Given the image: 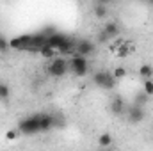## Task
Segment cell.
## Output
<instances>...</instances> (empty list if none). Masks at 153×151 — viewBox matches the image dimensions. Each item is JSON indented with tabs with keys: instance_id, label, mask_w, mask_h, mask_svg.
<instances>
[{
	"instance_id": "cell-27",
	"label": "cell",
	"mask_w": 153,
	"mask_h": 151,
	"mask_svg": "<svg viewBox=\"0 0 153 151\" xmlns=\"http://www.w3.org/2000/svg\"><path fill=\"white\" fill-rule=\"evenodd\" d=\"M41 32H43V34H45V36L48 38L50 34H53V32H55V27H52V25H48V27H45V29H43Z\"/></svg>"
},
{
	"instance_id": "cell-28",
	"label": "cell",
	"mask_w": 153,
	"mask_h": 151,
	"mask_svg": "<svg viewBox=\"0 0 153 151\" xmlns=\"http://www.w3.org/2000/svg\"><path fill=\"white\" fill-rule=\"evenodd\" d=\"M146 5H150V7H153V0H146Z\"/></svg>"
},
{
	"instance_id": "cell-21",
	"label": "cell",
	"mask_w": 153,
	"mask_h": 151,
	"mask_svg": "<svg viewBox=\"0 0 153 151\" xmlns=\"http://www.w3.org/2000/svg\"><path fill=\"white\" fill-rule=\"evenodd\" d=\"M53 121H55V128H64V126H66V117L61 112L53 114Z\"/></svg>"
},
{
	"instance_id": "cell-19",
	"label": "cell",
	"mask_w": 153,
	"mask_h": 151,
	"mask_svg": "<svg viewBox=\"0 0 153 151\" xmlns=\"http://www.w3.org/2000/svg\"><path fill=\"white\" fill-rule=\"evenodd\" d=\"M112 135L111 133H102L100 137H98V144H100V148H111L112 146Z\"/></svg>"
},
{
	"instance_id": "cell-18",
	"label": "cell",
	"mask_w": 153,
	"mask_h": 151,
	"mask_svg": "<svg viewBox=\"0 0 153 151\" xmlns=\"http://www.w3.org/2000/svg\"><path fill=\"white\" fill-rule=\"evenodd\" d=\"M139 76H141L143 80L153 78V66L152 64H143V66H139Z\"/></svg>"
},
{
	"instance_id": "cell-1",
	"label": "cell",
	"mask_w": 153,
	"mask_h": 151,
	"mask_svg": "<svg viewBox=\"0 0 153 151\" xmlns=\"http://www.w3.org/2000/svg\"><path fill=\"white\" fill-rule=\"evenodd\" d=\"M70 71V61H66L62 55L61 57H53L50 61V64L45 68V73L48 76H53V78H61Z\"/></svg>"
},
{
	"instance_id": "cell-3",
	"label": "cell",
	"mask_w": 153,
	"mask_h": 151,
	"mask_svg": "<svg viewBox=\"0 0 153 151\" xmlns=\"http://www.w3.org/2000/svg\"><path fill=\"white\" fill-rule=\"evenodd\" d=\"M91 80L94 85H98L100 89H105V91H112L116 87V82H117L112 75V71H107V70H100V71L93 73Z\"/></svg>"
},
{
	"instance_id": "cell-22",
	"label": "cell",
	"mask_w": 153,
	"mask_h": 151,
	"mask_svg": "<svg viewBox=\"0 0 153 151\" xmlns=\"http://www.w3.org/2000/svg\"><path fill=\"white\" fill-rule=\"evenodd\" d=\"M112 75H114L116 80H123V78L126 76V70H125L123 66H117V68L112 70Z\"/></svg>"
},
{
	"instance_id": "cell-7",
	"label": "cell",
	"mask_w": 153,
	"mask_h": 151,
	"mask_svg": "<svg viewBox=\"0 0 153 151\" xmlns=\"http://www.w3.org/2000/svg\"><path fill=\"white\" fill-rule=\"evenodd\" d=\"M30 38H32V34H22V36L11 38L9 39L11 50H16V52H27V48H29V44H30Z\"/></svg>"
},
{
	"instance_id": "cell-12",
	"label": "cell",
	"mask_w": 153,
	"mask_h": 151,
	"mask_svg": "<svg viewBox=\"0 0 153 151\" xmlns=\"http://www.w3.org/2000/svg\"><path fill=\"white\" fill-rule=\"evenodd\" d=\"M75 44H76V39H73V38H68L61 46H59V53L62 55V57H66V55H73L75 53Z\"/></svg>"
},
{
	"instance_id": "cell-15",
	"label": "cell",
	"mask_w": 153,
	"mask_h": 151,
	"mask_svg": "<svg viewBox=\"0 0 153 151\" xmlns=\"http://www.w3.org/2000/svg\"><path fill=\"white\" fill-rule=\"evenodd\" d=\"M57 53H59V52H57L55 48H52L48 43H45V44L41 46V50H39V55H41L43 59H48V61H52V59H53Z\"/></svg>"
},
{
	"instance_id": "cell-6",
	"label": "cell",
	"mask_w": 153,
	"mask_h": 151,
	"mask_svg": "<svg viewBox=\"0 0 153 151\" xmlns=\"http://www.w3.org/2000/svg\"><path fill=\"white\" fill-rule=\"evenodd\" d=\"M96 52V43H93L91 39H76L75 44V53H80V55H93Z\"/></svg>"
},
{
	"instance_id": "cell-2",
	"label": "cell",
	"mask_w": 153,
	"mask_h": 151,
	"mask_svg": "<svg viewBox=\"0 0 153 151\" xmlns=\"http://www.w3.org/2000/svg\"><path fill=\"white\" fill-rule=\"evenodd\" d=\"M18 132L20 135H36L41 132V124H39V114L27 115L23 119L18 121Z\"/></svg>"
},
{
	"instance_id": "cell-11",
	"label": "cell",
	"mask_w": 153,
	"mask_h": 151,
	"mask_svg": "<svg viewBox=\"0 0 153 151\" xmlns=\"http://www.w3.org/2000/svg\"><path fill=\"white\" fill-rule=\"evenodd\" d=\"M39 124H41V132H50L55 128V121H53V114H39Z\"/></svg>"
},
{
	"instance_id": "cell-17",
	"label": "cell",
	"mask_w": 153,
	"mask_h": 151,
	"mask_svg": "<svg viewBox=\"0 0 153 151\" xmlns=\"http://www.w3.org/2000/svg\"><path fill=\"white\" fill-rule=\"evenodd\" d=\"M150 94H146L144 91H139L137 94H134V103L135 105H141V107H146L148 105V101H150Z\"/></svg>"
},
{
	"instance_id": "cell-13",
	"label": "cell",
	"mask_w": 153,
	"mask_h": 151,
	"mask_svg": "<svg viewBox=\"0 0 153 151\" xmlns=\"http://www.w3.org/2000/svg\"><path fill=\"white\" fill-rule=\"evenodd\" d=\"M102 30H103L111 39H114V38L119 36V25H117V21H105Z\"/></svg>"
},
{
	"instance_id": "cell-20",
	"label": "cell",
	"mask_w": 153,
	"mask_h": 151,
	"mask_svg": "<svg viewBox=\"0 0 153 151\" xmlns=\"http://www.w3.org/2000/svg\"><path fill=\"white\" fill-rule=\"evenodd\" d=\"M11 96V87L5 82H0V101H7Z\"/></svg>"
},
{
	"instance_id": "cell-24",
	"label": "cell",
	"mask_w": 153,
	"mask_h": 151,
	"mask_svg": "<svg viewBox=\"0 0 153 151\" xmlns=\"http://www.w3.org/2000/svg\"><path fill=\"white\" fill-rule=\"evenodd\" d=\"M11 50V44H9V39H5L4 36H0V53H7Z\"/></svg>"
},
{
	"instance_id": "cell-25",
	"label": "cell",
	"mask_w": 153,
	"mask_h": 151,
	"mask_svg": "<svg viewBox=\"0 0 153 151\" xmlns=\"http://www.w3.org/2000/svg\"><path fill=\"white\" fill-rule=\"evenodd\" d=\"M18 137H20L18 128H16V130H7V132H5V139H7V141H14V139H18Z\"/></svg>"
},
{
	"instance_id": "cell-8",
	"label": "cell",
	"mask_w": 153,
	"mask_h": 151,
	"mask_svg": "<svg viewBox=\"0 0 153 151\" xmlns=\"http://www.w3.org/2000/svg\"><path fill=\"white\" fill-rule=\"evenodd\" d=\"M46 43V36L43 34V32H36V34H32V38H30V44H29V48H27V53H30V55H36L39 53V50H41V46Z\"/></svg>"
},
{
	"instance_id": "cell-9",
	"label": "cell",
	"mask_w": 153,
	"mask_h": 151,
	"mask_svg": "<svg viewBox=\"0 0 153 151\" xmlns=\"http://www.w3.org/2000/svg\"><path fill=\"white\" fill-rule=\"evenodd\" d=\"M109 109H111V112L114 114V115H121V114H125L126 112L125 100H123L121 96H114L112 101H111V105H109Z\"/></svg>"
},
{
	"instance_id": "cell-4",
	"label": "cell",
	"mask_w": 153,
	"mask_h": 151,
	"mask_svg": "<svg viewBox=\"0 0 153 151\" xmlns=\"http://www.w3.org/2000/svg\"><path fill=\"white\" fill-rule=\"evenodd\" d=\"M70 70L73 71V75L82 78L89 73V61L85 55H80V53H73L71 59H70Z\"/></svg>"
},
{
	"instance_id": "cell-23",
	"label": "cell",
	"mask_w": 153,
	"mask_h": 151,
	"mask_svg": "<svg viewBox=\"0 0 153 151\" xmlns=\"http://www.w3.org/2000/svg\"><path fill=\"white\" fill-rule=\"evenodd\" d=\"M143 91H144L146 94L153 96V80L152 78H146V80H144V84H143Z\"/></svg>"
},
{
	"instance_id": "cell-10",
	"label": "cell",
	"mask_w": 153,
	"mask_h": 151,
	"mask_svg": "<svg viewBox=\"0 0 153 151\" xmlns=\"http://www.w3.org/2000/svg\"><path fill=\"white\" fill-rule=\"evenodd\" d=\"M70 38V36H66V34H62V32H59V30H55L53 34H50L48 38H46V43L52 46V48H55V50H59V46L66 41V39Z\"/></svg>"
},
{
	"instance_id": "cell-26",
	"label": "cell",
	"mask_w": 153,
	"mask_h": 151,
	"mask_svg": "<svg viewBox=\"0 0 153 151\" xmlns=\"http://www.w3.org/2000/svg\"><path fill=\"white\" fill-rule=\"evenodd\" d=\"M96 41H98V43H109V41H112V39L109 38V36H107V34H105V32H103V30H100V32H98V36H96Z\"/></svg>"
},
{
	"instance_id": "cell-14",
	"label": "cell",
	"mask_w": 153,
	"mask_h": 151,
	"mask_svg": "<svg viewBox=\"0 0 153 151\" xmlns=\"http://www.w3.org/2000/svg\"><path fill=\"white\" fill-rule=\"evenodd\" d=\"M132 52H135V46H132V44H128V43H123V44H119V46L116 48V55H117L119 59L128 57Z\"/></svg>"
},
{
	"instance_id": "cell-5",
	"label": "cell",
	"mask_w": 153,
	"mask_h": 151,
	"mask_svg": "<svg viewBox=\"0 0 153 151\" xmlns=\"http://www.w3.org/2000/svg\"><path fill=\"white\" fill-rule=\"evenodd\" d=\"M126 117H128V123L130 124H141L144 119H146V112H144V107L141 105H135L132 103V107L126 110Z\"/></svg>"
},
{
	"instance_id": "cell-16",
	"label": "cell",
	"mask_w": 153,
	"mask_h": 151,
	"mask_svg": "<svg viewBox=\"0 0 153 151\" xmlns=\"http://www.w3.org/2000/svg\"><path fill=\"white\" fill-rule=\"evenodd\" d=\"M93 13H94V16H96L98 20H105V18L109 16V9H107L105 4H96L94 9H93Z\"/></svg>"
}]
</instances>
